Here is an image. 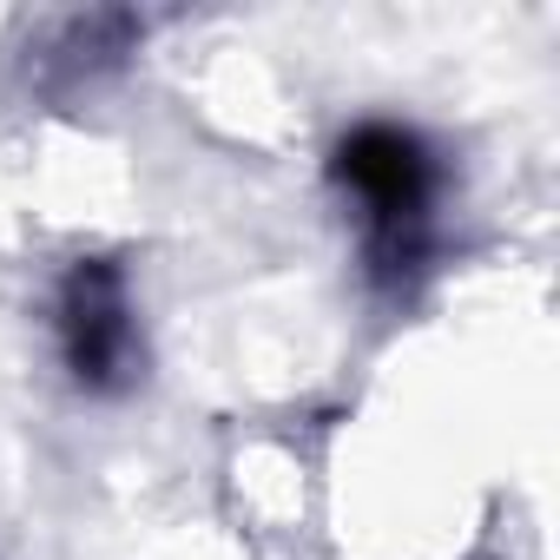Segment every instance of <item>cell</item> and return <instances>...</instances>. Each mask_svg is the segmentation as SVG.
I'll list each match as a JSON object with an SVG mask.
<instances>
[{"label":"cell","mask_w":560,"mask_h":560,"mask_svg":"<svg viewBox=\"0 0 560 560\" xmlns=\"http://www.w3.org/2000/svg\"><path fill=\"white\" fill-rule=\"evenodd\" d=\"M60 337H67V363L80 383H113L126 350H132V324H126V291L113 264H80L67 277V304H60Z\"/></svg>","instance_id":"6da1fadb"},{"label":"cell","mask_w":560,"mask_h":560,"mask_svg":"<svg viewBox=\"0 0 560 560\" xmlns=\"http://www.w3.org/2000/svg\"><path fill=\"white\" fill-rule=\"evenodd\" d=\"M337 172H343L383 218H409V211H422V198H429V159H422V145H416L409 132H389V126L350 132L343 152H337Z\"/></svg>","instance_id":"7a4b0ae2"}]
</instances>
